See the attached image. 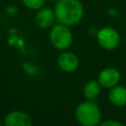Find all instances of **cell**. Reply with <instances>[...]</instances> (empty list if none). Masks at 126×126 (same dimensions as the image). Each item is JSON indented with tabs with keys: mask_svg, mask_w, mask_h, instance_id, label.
Wrapping results in <instances>:
<instances>
[{
	"mask_svg": "<svg viewBox=\"0 0 126 126\" xmlns=\"http://www.w3.org/2000/svg\"><path fill=\"white\" fill-rule=\"evenodd\" d=\"M53 10L56 22L68 27L81 22L85 13L84 5L80 0H58Z\"/></svg>",
	"mask_w": 126,
	"mask_h": 126,
	"instance_id": "6da1fadb",
	"label": "cell"
},
{
	"mask_svg": "<svg viewBox=\"0 0 126 126\" xmlns=\"http://www.w3.org/2000/svg\"><path fill=\"white\" fill-rule=\"evenodd\" d=\"M75 115L79 123L83 126H96L101 119L98 106L92 101L80 103L75 110Z\"/></svg>",
	"mask_w": 126,
	"mask_h": 126,
	"instance_id": "7a4b0ae2",
	"label": "cell"
},
{
	"mask_svg": "<svg viewBox=\"0 0 126 126\" xmlns=\"http://www.w3.org/2000/svg\"><path fill=\"white\" fill-rule=\"evenodd\" d=\"M51 44L59 50H65L71 46L73 42V34L68 26L57 24L52 26L49 32Z\"/></svg>",
	"mask_w": 126,
	"mask_h": 126,
	"instance_id": "3957f363",
	"label": "cell"
},
{
	"mask_svg": "<svg viewBox=\"0 0 126 126\" xmlns=\"http://www.w3.org/2000/svg\"><path fill=\"white\" fill-rule=\"evenodd\" d=\"M98 44L105 50H113L120 43V35L118 32L111 27H103L96 33Z\"/></svg>",
	"mask_w": 126,
	"mask_h": 126,
	"instance_id": "277c9868",
	"label": "cell"
},
{
	"mask_svg": "<svg viewBox=\"0 0 126 126\" xmlns=\"http://www.w3.org/2000/svg\"><path fill=\"white\" fill-rule=\"evenodd\" d=\"M55 21L54 10L49 7L40 8L34 16V23L39 29H48L53 26Z\"/></svg>",
	"mask_w": 126,
	"mask_h": 126,
	"instance_id": "5b68a950",
	"label": "cell"
},
{
	"mask_svg": "<svg viewBox=\"0 0 126 126\" xmlns=\"http://www.w3.org/2000/svg\"><path fill=\"white\" fill-rule=\"evenodd\" d=\"M120 80V73L115 68H105L98 75V83L104 88H113Z\"/></svg>",
	"mask_w": 126,
	"mask_h": 126,
	"instance_id": "8992f818",
	"label": "cell"
},
{
	"mask_svg": "<svg viewBox=\"0 0 126 126\" xmlns=\"http://www.w3.org/2000/svg\"><path fill=\"white\" fill-rule=\"evenodd\" d=\"M4 126H32L31 117L23 111L10 112L4 121Z\"/></svg>",
	"mask_w": 126,
	"mask_h": 126,
	"instance_id": "52a82bcc",
	"label": "cell"
},
{
	"mask_svg": "<svg viewBox=\"0 0 126 126\" xmlns=\"http://www.w3.org/2000/svg\"><path fill=\"white\" fill-rule=\"evenodd\" d=\"M58 66L62 71L65 72H73L75 71L79 66V60L78 57L72 53V52H63L59 55L57 59Z\"/></svg>",
	"mask_w": 126,
	"mask_h": 126,
	"instance_id": "ba28073f",
	"label": "cell"
},
{
	"mask_svg": "<svg viewBox=\"0 0 126 126\" xmlns=\"http://www.w3.org/2000/svg\"><path fill=\"white\" fill-rule=\"evenodd\" d=\"M109 100L118 106L126 104V88L122 86H114L109 92Z\"/></svg>",
	"mask_w": 126,
	"mask_h": 126,
	"instance_id": "9c48e42d",
	"label": "cell"
},
{
	"mask_svg": "<svg viewBox=\"0 0 126 126\" xmlns=\"http://www.w3.org/2000/svg\"><path fill=\"white\" fill-rule=\"evenodd\" d=\"M100 93V84L96 81H90L84 87V94L88 99L95 98Z\"/></svg>",
	"mask_w": 126,
	"mask_h": 126,
	"instance_id": "30bf717a",
	"label": "cell"
},
{
	"mask_svg": "<svg viewBox=\"0 0 126 126\" xmlns=\"http://www.w3.org/2000/svg\"><path fill=\"white\" fill-rule=\"evenodd\" d=\"M23 4L31 9V10H39L40 8L44 7V4L46 2V0H22Z\"/></svg>",
	"mask_w": 126,
	"mask_h": 126,
	"instance_id": "8fae6325",
	"label": "cell"
},
{
	"mask_svg": "<svg viewBox=\"0 0 126 126\" xmlns=\"http://www.w3.org/2000/svg\"><path fill=\"white\" fill-rule=\"evenodd\" d=\"M99 126H124L122 123L118 122V121H114V120H106L104 122H102Z\"/></svg>",
	"mask_w": 126,
	"mask_h": 126,
	"instance_id": "7c38bea8",
	"label": "cell"
},
{
	"mask_svg": "<svg viewBox=\"0 0 126 126\" xmlns=\"http://www.w3.org/2000/svg\"><path fill=\"white\" fill-rule=\"evenodd\" d=\"M17 12H18V8L16 6H8L6 8V13L8 15H12L13 16V15L17 14Z\"/></svg>",
	"mask_w": 126,
	"mask_h": 126,
	"instance_id": "4fadbf2b",
	"label": "cell"
},
{
	"mask_svg": "<svg viewBox=\"0 0 126 126\" xmlns=\"http://www.w3.org/2000/svg\"><path fill=\"white\" fill-rule=\"evenodd\" d=\"M0 126H2V123H1V121H0Z\"/></svg>",
	"mask_w": 126,
	"mask_h": 126,
	"instance_id": "5bb4252c",
	"label": "cell"
},
{
	"mask_svg": "<svg viewBox=\"0 0 126 126\" xmlns=\"http://www.w3.org/2000/svg\"><path fill=\"white\" fill-rule=\"evenodd\" d=\"M0 35H1V29H0Z\"/></svg>",
	"mask_w": 126,
	"mask_h": 126,
	"instance_id": "9a60e30c",
	"label": "cell"
},
{
	"mask_svg": "<svg viewBox=\"0 0 126 126\" xmlns=\"http://www.w3.org/2000/svg\"><path fill=\"white\" fill-rule=\"evenodd\" d=\"M113 1H118V0H113Z\"/></svg>",
	"mask_w": 126,
	"mask_h": 126,
	"instance_id": "2e32d148",
	"label": "cell"
},
{
	"mask_svg": "<svg viewBox=\"0 0 126 126\" xmlns=\"http://www.w3.org/2000/svg\"><path fill=\"white\" fill-rule=\"evenodd\" d=\"M55 1H56V2H57V1H58V0H55Z\"/></svg>",
	"mask_w": 126,
	"mask_h": 126,
	"instance_id": "e0dca14e",
	"label": "cell"
}]
</instances>
